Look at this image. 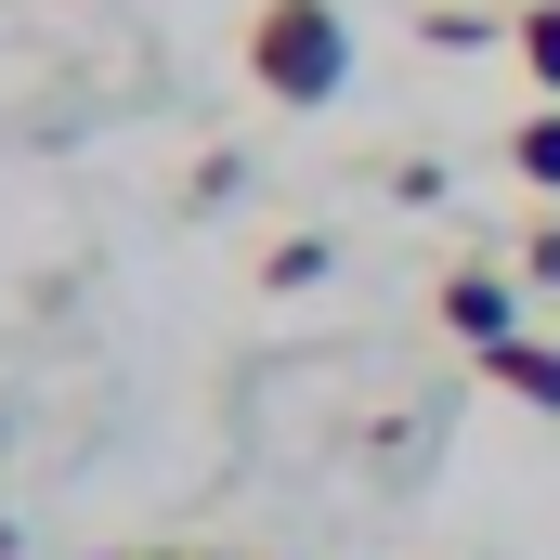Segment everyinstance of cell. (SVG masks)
Wrapping results in <instances>:
<instances>
[{
	"mask_svg": "<svg viewBox=\"0 0 560 560\" xmlns=\"http://www.w3.org/2000/svg\"><path fill=\"white\" fill-rule=\"evenodd\" d=\"M443 326H456L469 352H495V339H509V287L495 275H443Z\"/></svg>",
	"mask_w": 560,
	"mask_h": 560,
	"instance_id": "4",
	"label": "cell"
},
{
	"mask_svg": "<svg viewBox=\"0 0 560 560\" xmlns=\"http://www.w3.org/2000/svg\"><path fill=\"white\" fill-rule=\"evenodd\" d=\"M482 378H495V392H522L535 418H560V352H548V339H522V326H509V339L482 352Z\"/></svg>",
	"mask_w": 560,
	"mask_h": 560,
	"instance_id": "3",
	"label": "cell"
},
{
	"mask_svg": "<svg viewBox=\"0 0 560 560\" xmlns=\"http://www.w3.org/2000/svg\"><path fill=\"white\" fill-rule=\"evenodd\" d=\"M509 170H522L535 196H560V105H535V118L509 131Z\"/></svg>",
	"mask_w": 560,
	"mask_h": 560,
	"instance_id": "6",
	"label": "cell"
},
{
	"mask_svg": "<svg viewBox=\"0 0 560 560\" xmlns=\"http://www.w3.org/2000/svg\"><path fill=\"white\" fill-rule=\"evenodd\" d=\"M143 560H209V548H143Z\"/></svg>",
	"mask_w": 560,
	"mask_h": 560,
	"instance_id": "8",
	"label": "cell"
},
{
	"mask_svg": "<svg viewBox=\"0 0 560 560\" xmlns=\"http://www.w3.org/2000/svg\"><path fill=\"white\" fill-rule=\"evenodd\" d=\"M509 52H522V79L560 105V0H522V13H509Z\"/></svg>",
	"mask_w": 560,
	"mask_h": 560,
	"instance_id": "5",
	"label": "cell"
},
{
	"mask_svg": "<svg viewBox=\"0 0 560 560\" xmlns=\"http://www.w3.org/2000/svg\"><path fill=\"white\" fill-rule=\"evenodd\" d=\"M0 430H13V418H0Z\"/></svg>",
	"mask_w": 560,
	"mask_h": 560,
	"instance_id": "9",
	"label": "cell"
},
{
	"mask_svg": "<svg viewBox=\"0 0 560 560\" xmlns=\"http://www.w3.org/2000/svg\"><path fill=\"white\" fill-rule=\"evenodd\" d=\"M156 92L131 0H0V143H79Z\"/></svg>",
	"mask_w": 560,
	"mask_h": 560,
	"instance_id": "1",
	"label": "cell"
},
{
	"mask_svg": "<svg viewBox=\"0 0 560 560\" xmlns=\"http://www.w3.org/2000/svg\"><path fill=\"white\" fill-rule=\"evenodd\" d=\"M522 275H548V287H560V222H535V235H522Z\"/></svg>",
	"mask_w": 560,
	"mask_h": 560,
	"instance_id": "7",
	"label": "cell"
},
{
	"mask_svg": "<svg viewBox=\"0 0 560 560\" xmlns=\"http://www.w3.org/2000/svg\"><path fill=\"white\" fill-rule=\"evenodd\" d=\"M248 79H261L275 105H339V79H352L339 0H261V13H248Z\"/></svg>",
	"mask_w": 560,
	"mask_h": 560,
	"instance_id": "2",
	"label": "cell"
}]
</instances>
